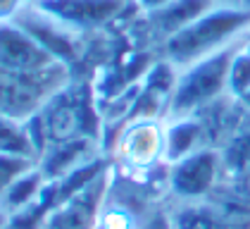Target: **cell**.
<instances>
[{
  "label": "cell",
  "instance_id": "8fae6325",
  "mask_svg": "<svg viewBox=\"0 0 250 229\" xmlns=\"http://www.w3.org/2000/svg\"><path fill=\"white\" fill-rule=\"evenodd\" d=\"M203 136V124L191 117H176L174 124L165 132V155L167 160H179L188 153L198 151V141Z\"/></svg>",
  "mask_w": 250,
  "mask_h": 229
},
{
  "label": "cell",
  "instance_id": "ffe728a7",
  "mask_svg": "<svg viewBox=\"0 0 250 229\" xmlns=\"http://www.w3.org/2000/svg\"><path fill=\"white\" fill-rule=\"evenodd\" d=\"M241 7H246V10L250 12V0H241Z\"/></svg>",
  "mask_w": 250,
  "mask_h": 229
},
{
  "label": "cell",
  "instance_id": "e0dca14e",
  "mask_svg": "<svg viewBox=\"0 0 250 229\" xmlns=\"http://www.w3.org/2000/svg\"><path fill=\"white\" fill-rule=\"evenodd\" d=\"M141 229H174V222L167 215H155V217H150Z\"/></svg>",
  "mask_w": 250,
  "mask_h": 229
},
{
  "label": "cell",
  "instance_id": "44dd1931",
  "mask_svg": "<svg viewBox=\"0 0 250 229\" xmlns=\"http://www.w3.org/2000/svg\"><path fill=\"white\" fill-rule=\"evenodd\" d=\"M31 2H36V0H31Z\"/></svg>",
  "mask_w": 250,
  "mask_h": 229
},
{
  "label": "cell",
  "instance_id": "6da1fadb",
  "mask_svg": "<svg viewBox=\"0 0 250 229\" xmlns=\"http://www.w3.org/2000/svg\"><path fill=\"white\" fill-rule=\"evenodd\" d=\"M250 31V12L241 5H212L186 29L165 41L167 62L184 69L193 62L238 46V41Z\"/></svg>",
  "mask_w": 250,
  "mask_h": 229
},
{
  "label": "cell",
  "instance_id": "30bf717a",
  "mask_svg": "<svg viewBox=\"0 0 250 229\" xmlns=\"http://www.w3.org/2000/svg\"><path fill=\"white\" fill-rule=\"evenodd\" d=\"M124 155L131 165H150L160 153H165V132L153 122H136L124 136Z\"/></svg>",
  "mask_w": 250,
  "mask_h": 229
},
{
  "label": "cell",
  "instance_id": "2e32d148",
  "mask_svg": "<svg viewBox=\"0 0 250 229\" xmlns=\"http://www.w3.org/2000/svg\"><path fill=\"white\" fill-rule=\"evenodd\" d=\"M169 2H172V0H134V5L141 12H146V15L157 12L160 7H165V5H169Z\"/></svg>",
  "mask_w": 250,
  "mask_h": 229
},
{
  "label": "cell",
  "instance_id": "9c48e42d",
  "mask_svg": "<svg viewBox=\"0 0 250 229\" xmlns=\"http://www.w3.org/2000/svg\"><path fill=\"white\" fill-rule=\"evenodd\" d=\"M212 5H217L214 0H172L169 5L160 7L157 12H150L148 19L153 24L155 34L165 38H172L174 34H179L181 29H186L188 24H193L198 17H203Z\"/></svg>",
  "mask_w": 250,
  "mask_h": 229
},
{
  "label": "cell",
  "instance_id": "ba28073f",
  "mask_svg": "<svg viewBox=\"0 0 250 229\" xmlns=\"http://www.w3.org/2000/svg\"><path fill=\"white\" fill-rule=\"evenodd\" d=\"M53 62H62L50 55L15 22L2 24V72H34Z\"/></svg>",
  "mask_w": 250,
  "mask_h": 229
},
{
  "label": "cell",
  "instance_id": "7a4b0ae2",
  "mask_svg": "<svg viewBox=\"0 0 250 229\" xmlns=\"http://www.w3.org/2000/svg\"><path fill=\"white\" fill-rule=\"evenodd\" d=\"M238 48L241 46H231L227 50H219L179 69L169 100V113L174 117H191L214 103L222 93H229L231 60Z\"/></svg>",
  "mask_w": 250,
  "mask_h": 229
},
{
  "label": "cell",
  "instance_id": "7c38bea8",
  "mask_svg": "<svg viewBox=\"0 0 250 229\" xmlns=\"http://www.w3.org/2000/svg\"><path fill=\"white\" fill-rule=\"evenodd\" d=\"M229 95L250 108V43L236 50L229 69Z\"/></svg>",
  "mask_w": 250,
  "mask_h": 229
},
{
  "label": "cell",
  "instance_id": "d6986e66",
  "mask_svg": "<svg viewBox=\"0 0 250 229\" xmlns=\"http://www.w3.org/2000/svg\"><path fill=\"white\" fill-rule=\"evenodd\" d=\"M219 5H241V0H214Z\"/></svg>",
  "mask_w": 250,
  "mask_h": 229
},
{
  "label": "cell",
  "instance_id": "52a82bcc",
  "mask_svg": "<svg viewBox=\"0 0 250 229\" xmlns=\"http://www.w3.org/2000/svg\"><path fill=\"white\" fill-rule=\"evenodd\" d=\"M7 22H15L17 26H21L36 43H41L50 55H55L62 62L72 60L74 53H77V48L72 43V31L67 26H62L58 19L45 15L34 2H29L17 17L7 19Z\"/></svg>",
  "mask_w": 250,
  "mask_h": 229
},
{
  "label": "cell",
  "instance_id": "3957f363",
  "mask_svg": "<svg viewBox=\"0 0 250 229\" xmlns=\"http://www.w3.org/2000/svg\"><path fill=\"white\" fill-rule=\"evenodd\" d=\"M67 89L64 62H53L34 72H2V117L26 122Z\"/></svg>",
  "mask_w": 250,
  "mask_h": 229
},
{
  "label": "cell",
  "instance_id": "7402d4cb",
  "mask_svg": "<svg viewBox=\"0 0 250 229\" xmlns=\"http://www.w3.org/2000/svg\"><path fill=\"white\" fill-rule=\"evenodd\" d=\"M248 43H250V41H248Z\"/></svg>",
  "mask_w": 250,
  "mask_h": 229
},
{
  "label": "cell",
  "instance_id": "8992f818",
  "mask_svg": "<svg viewBox=\"0 0 250 229\" xmlns=\"http://www.w3.org/2000/svg\"><path fill=\"white\" fill-rule=\"evenodd\" d=\"M34 5L69 31H88L119 17L126 0H36Z\"/></svg>",
  "mask_w": 250,
  "mask_h": 229
},
{
  "label": "cell",
  "instance_id": "5b68a950",
  "mask_svg": "<svg viewBox=\"0 0 250 229\" xmlns=\"http://www.w3.org/2000/svg\"><path fill=\"white\" fill-rule=\"evenodd\" d=\"M222 162H224L222 155L210 148H198V151L174 160L172 170H169L172 193L179 198H186V201L203 198L217 184Z\"/></svg>",
  "mask_w": 250,
  "mask_h": 229
},
{
  "label": "cell",
  "instance_id": "ac0fdd59",
  "mask_svg": "<svg viewBox=\"0 0 250 229\" xmlns=\"http://www.w3.org/2000/svg\"><path fill=\"white\" fill-rule=\"evenodd\" d=\"M241 189L246 193V198L250 201V167H246V170L241 172Z\"/></svg>",
  "mask_w": 250,
  "mask_h": 229
},
{
  "label": "cell",
  "instance_id": "9a60e30c",
  "mask_svg": "<svg viewBox=\"0 0 250 229\" xmlns=\"http://www.w3.org/2000/svg\"><path fill=\"white\" fill-rule=\"evenodd\" d=\"M31 0H0V10H2V19L7 22V19L17 17L21 10L29 5Z\"/></svg>",
  "mask_w": 250,
  "mask_h": 229
},
{
  "label": "cell",
  "instance_id": "4fadbf2b",
  "mask_svg": "<svg viewBox=\"0 0 250 229\" xmlns=\"http://www.w3.org/2000/svg\"><path fill=\"white\" fill-rule=\"evenodd\" d=\"M174 229H233L219 215L208 212L205 208H186L174 217Z\"/></svg>",
  "mask_w": 250,
  "mask_h": 229
},
{
  "label": "cell",
  "instance_id": "5bb4252c",
  "mask_svg": "<svg viewBox=\"0 0 250 229\" xmlns=\"http://www.w3.org/2000/svg\"><path fill=\"white\" fill-rule=\"evenodd\" d=\"M227 165H233L236 172H243L246 167H250V134L248 136H241L236 138L229 146V153H227Z\"/></svg>",
  "mask_w": 250,
  "mask_h": 229
},
{
  "label": "cell",
  "instance_id": "277c9868",
  "mask_svg": "<svg viewBox=\"0 0 250 229\" xmlns=\"http://www.w3.org/2000/svg\"><path fill=\"white\" fill-rule=\"evenodd\" d=\"M105 196V174H93L88 182L64 191L45 215L41 229H96L100 203Z\"/></svg>",
  "mask_w": 250,
  "mask_h": 229
}]
</instances>
